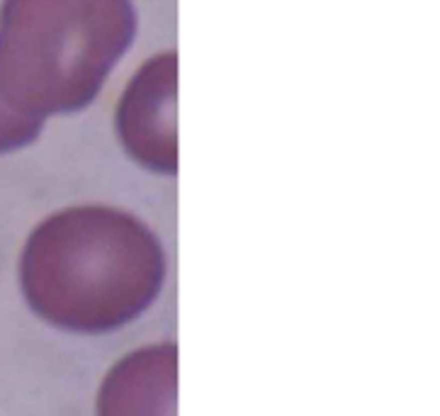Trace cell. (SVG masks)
I'll list each match as a JSON object with an SVG mask.
<instances>
[{
	"mask_svg": "<svg viewBox=\"0 0 440 416\" xmlns=\"http://www.w3.org/2000/svg\"><path fill=\"white\" fill-rule=\"evenodd\" d=\"M44 129V119L12 110L0 97V153H10L29 146Z\"/></svg>",
	"mask_w": 440,
	"mask_h": 416,
	"instance_id": "obj_5",
	"label": "cell"
},
{
	"mask_svg": "<svg viewBox=\"0 0 440 416\" xmlns=\"http://www.w3.org/2000/svg\"><path fill=\"white\" fill-rule=\"evenodd\" d=\"M165 280V253L129 212L68 207L27 239L19 283L27 304L51 326L105 334L144 314Z\"/></svg>",
	"mask_w": 440,
	"mask_h": 416,
	"instance_id": "obj_1",
	"label": "cell"
},
{
	"mask_svg": "<svg viewBox=\"0 0 440 416\" xmlns=\"http://www.w3.org/2000/svg\"><path fill=\"white\" fill-rule=\"evenodd\" d=\"M178 348L158 343L122 358L105 378L97 416H175Z\"/></svg>",
	"mask_w": 440,
	"mask_h": 416,
	"instance_id": "obj_4",
	"label": "cell"
},
{
	"mask_svg": "<svg viewBox=\"0 0 440 416\" xmlns=\"http://www.w3.org/2000/svg\"><path fill=\"white\" fill-rule=\"evenodd\" d=\"M175 88L178 58L173 51L158 54L131 78L117 107V134L127 153L161 175L178 170Z\"/></svg>",
	"mask_w": 440,
	"mask_h": 416,
	"instance_id": "obj_3",
	"label": "cell"
},
{
	"mask_svg": "<svg viewBox=\"0 0 440 416\" xmlns=\"http://www.w3.org/2000/svg\"><path fill=\"white\" fill-rule=\"evenodd\" d=\"M136 32L131 0H5L0 97L46 119L88 107Z\"/></svg>",
	"mask_w": 440,
	"mask_h": 416,
	"instance_id": "obj_2",
	"label": "cell"
}]
</instances>
